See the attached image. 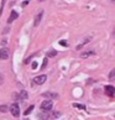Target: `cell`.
Returning a JSON list of instances; mask_svg holds the SVG:
<instances>
[{
	"label": "cell",
	"instance_id": "obj_5",
	"mask_svg": "<svg viewBox=\"0 0 115 120\" xmlns=\"http://www.w3.org/2000/svg\"><path fill=\"white\" fill-rule=\"evenodd\" d=\"M33 83H36V84H38V86H41V84H43L46 82V75L45 74H41V75H37V77H35L33 78V81H32Z\"/></svg>",
	"mask_w": 115,
	"mask_h": 120
},
{
	"label": "cell",
	"instance_id": "obj_11",
	"mask_svg": "<svg viewBox=\"0 0 115 120\" xmlns=\"http://www.w3.org/2000/svg\"><path fill=\"white\" fill-rule=\"evenodd\" d=\"M33 108H35L33 105H30L29 108L25 110V113H24V114H25V115H29V114H30V113H31V112H32V110H33Z\"/></svg>",
	"mask_w": 115,
	"mask_h": 120
},
{
	"label": "cell",
	"instance_id": "obj_13",
	"mask_svg": "<svg viewBox=\"0 0 115 120\" xmlns=\"http://www.w3.org/2000/svg\"><path fill=\"white\" fill-rule=\"evenodd\" d=\"M74 108H78V109H83V110H85V105H81V104H73Z\"/></svg>",
	"mask_w": 115,
	"mask_h": 120
},
{
	"label": "cell",
	"instance_id": "obj_12",
	"mask_svg": "<svg viewBox=\"0 0 115 120\" xmlns=\"http://www.w3.org/2000/svg\"><path fill=\"white\" fill-rule=\"evenodd\" d=\"M56 55H57V51H53V50H52V51H50V52L47 53V57H55Z\"/></svg>",
	"mask_w": 115,
	"mask_h": 120
},
{
	"label": "cell",
	"instance_id": "obj_18",
	"mask_svg": "<svg viewBox=\"0 0 115 120\" xmlns=\"http://www.w3.org/2000/svg\"><path fill=\"white\" fill-rule=\"evenodd\" d=\"M46 66H47V58H45V60H43V64H42V67H41V68L43 69V68L46 67Z\"/></svg>",
	"mask_w": 115,
	"mask_h": 120
},
{
	"label": "cell",
	"instance_id": "obj_6",
	"mask_svg": "<svg viewBox=\"0 0 115 120\" xmlns=\"http://www.w3.org/2000/svg\"><path fill=\"white\" fill-rule=\"evenodd\" d=\"M104 92H105V94H107V95L114 97V94H115V88H114L113 86H105Z\"/></svg>",
	"mask_w": 115,
	"mask_h": 120
},
{
	"label": "cell",
	"instance_id": "obj_4",
	"mask_svg": "<svg viewBox=\"0 0 115 120\" xmlns=\"http://www.w3.org/2000/svg\"><path fill=\"white\" fill-rule=\"evenodd\" d=\"M9 53H10V51H9V48L6 47H4L0 50V60H3V61H5L9 58Z\"/></svg>",
	"mask_w": 115,
	"mask_h": 120
},
{
	"label": "cell",
	"instance_id": "obj_19",
	"mask_svg": "<svg viewBox=\"0 0 115 120\" xmlns=\"http://www.w3.org/2000/svg\"><path fill=\"white\" fill-rule=\"evenodd\" d=\"M3 82H4V77H3L1 72H0V86H1V84H3Z\"/></svg>",
	"mask_w": 115,
	"mask_h": 120
},
{
	"label": "cell",
	"instance_id": "obj_21",
	"mask_svg": "<svg viewBox=\"0 0 115 120\" xmlns=\"http://www.w3.org/2000/svg\"><path fill=\"white\" fill-rule=\"evenodd\" d=\"M29 4V1H22V6H26Z\"/></svg>",
	"mask_w": 115,
	"mask_h": 120
},
{
	"label": "cell",
	"instance_id": "obj_20",
	"mask_svg": "<svg viewBox=\"0 0 115 120\" xmlns=\"http://www.w3.org/2000/svg\"><path fill=\"white\" fill-rule=\"evenodd\" d=\"M4 4H5V1H1V8H0V14L3 12V8H4Z\"/></svg>",
	"mask_w": 115,
	"mask_h": 120
},
{
	"label": "cell",
	"instance_id": "obj_17",
	"mask_svg": "<svg viewBox=\"0 0 115 120\" xmlns=\"http://www.w3.org/2000/svg\"><path fill=\"white\" fill-rule=\"evenodd\" d=\"M114 75H115V69H111V72H110V74H109V78H110V79H113V78H114Z\"/></svg>",
	"mask_w": 115,
	"mask_h": 120
},
{
	"label": "cell",
	"instance_id": "obj_10",
	"mask_svg": "<svg viewBox=\"0 0 115 120\" xmlns=\"http://www.w3.org/2000/svg\"><path fill=\"white\" fill-rule=\"evenodd\" d=\"M93 55H95L93 51H88V52H83L81 53V57L82 58H87V57H89V56H93Z\"/></svg>",
	"mask_w": 115,
	"mask_h": 120
},
{
	"label": "cell",
	"instance_id": "obj_7",
	"mask_svg": "<svg viewBox=\"0 0 115 120\" xmlns=\"http://www.w3.org/2000/svg\"><path fill=\"white\" fill-rule=\"evenodd\" d=\"M17 17H19V14L15 11V10H12L11 11V14H10V16H9V19H7V24H11L12 21H15Z\"/></svg>",
	"mask_w": 115,
	"mask_h": 120
},
{
	"label": "cell",
	"instance_id": "obj_1",
	"mask_svg": "<svg viewBox=\"0 0 115 120\" xmlns=\"http://www.w3.org/2000/svg\"><path fill=\"white\" fill-rule=\"evenodd\" d=\"M10 113L12 114V116L17 118V116H19V115H20V106L17 105L16 103L11 104V105H10Z\"/></svg>",
	"mask_w": 115,
	"mask_h": 120
},
{
	"label": "cell",
	"instance_id": "obj_2",
	"mask_svg": "<svg viewBox=\"0 0 115 120\" xmlns=\"http://www.w3.org/2000/svg\"><path fill=\"white\" fill-rule=\"evenodd\" d=\"M52 105H53L52 100H43L41 103V109L43 110V112H48V110L52 109Z\"/></svg>",
	"mask_w": 115,
	"mask_h": 120
},
{
	"label": "cell",
	"instance_id": "obj_15",
	"mask_svg": "<svg viewBox=\"0 0 115 120\" xmlns=\"http://www.w3.org/2000/svg\"><path fill=\"white\" fill-rule=\"evenodd\" d=\"M59 45H61V46H63V47H64V46H66V47H68V42H67V41H64V40H61V41H59Z\"/></svg>",
	"mask_w": 115,
	"mask_h": 120
},
{
	"label": "cell",
	"instance_id": "obj_8",
	"mask_svg": "<svg viewBox=\"0 0 115 120\" xmlns=\"http://www.w3.org/2000/svg\"><path fill=\"white\" fill-rule=\"evenodd\" d=\"M42 15H43V11L41 10V11H40L38 14H37V16L35 17V22H33V26H35V27L40 25V21H41V19H42Z\"/></svg>",
	"mask_w": 115,
	"mask_h": 120
},
{
	"label": "cell",
	"instance_id": "obj_3",
	"mask_svg": "<svg viewBox=\"0 0 115 120\" xmlns=\"http://www.w3.org/2000/svg\"><path fill=\"white\" fill-rule=\"evenodd\" d=\"M27 92H25V90H22V92H20L19 94H12V98L14 99H16V100H25V99H27Z\"/></svg>",
	"mask_w": 115,
	"mask_h": 120
},
{
	"label": "cell",
	"instance_id": "obj_16",
	"mask_svg": "<svg viewBox=\"0 0 115 120\" xmlns=\"http://www.w3.org/2000/svg\"><path fill=\"white\" fill-rule=\"evenodd\" d=\"M89 40H90V38H87V40H85L84 42H82V43H81V45H79V46H77V50H79V48H82V47L84 46V45H85V43H87L88 41H89Z\"/></svg>",
	"mask_w": 115,
	"mask_h": 120
},
{
	"label": "cell",
	"instance_id": "obj_9",
	"mask_svg": "<svg viewBox=\"0 0 115 120\" xmlns=\"http://www.w3.org/2000/svg\"><path fill=\"white\" fill-rule=\"evenodd\" d=\"M43 97H46V98H52V99H57L58 98V94L57 93H52V92H47L43 94Z\"/></svg>",
	"mask_w": 115,
	"mask_h": 120
},
{
	"label": "cell",
	"instance_id": "obj_14",
	"mask_svg": "<svg viewBox=\"0 0 115 120\" xmlns=\"http://www.w3.org/2000/svg\"><path fill=\"white\" fill-rule=\"evenodd\" d=\"M7 109H9L7 105H0V112H1V113H5Z\"/></svg>",
	"mask_w": 115,
	"mask_h": 120
}]
</instances>
